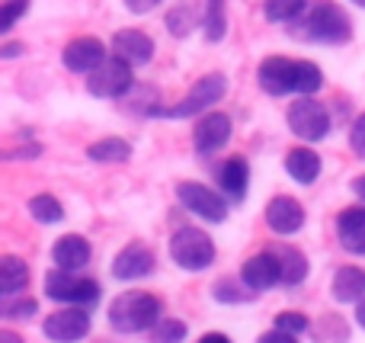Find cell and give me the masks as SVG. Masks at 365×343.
Returning a JSON list of instances; mask_svg holds the SVG:
<instances>
[{
    "instance_id": "obj_26",
    "label": "cell",
    "mask_w": 365,
    "mask_h": 343,
    "mask_svg": "<svg viewBox=\"0 0 365 343\" xmlns=\"http://www.w3.org/2000/svg\"><path fill=\"white\" fill-rule=\"evenodd\" d=\"M212 295H215V302H221V305H247L257 292H253L244 280H218L212 286Z\"/></svg>"
},
{
    "instance_id": "obj_33",
    "label": "cell",
    "mask_w": 365,
    "mask_h": 343,
    "mask_svg": "<svg viewBox=\"0 0 365 343\" xmlns=\"http://www.w3.org/2000/svg\"><path fill=\"white\" fill-rule=\"evenodd\" d=\"M0 312H4L6 321H29L38 312V302L29 299V295H10V299H4Z\"/></svg>"
},
{
    "instance_id": "obj_21",
    "label": "cell",
    "mask_w": 365,
    "mask_h": 343,
    "mask_svg": "<svg viewBox=\"0 0 365 343\" xmlns=\"http://www.w3.org/2000/svg\"><path fill=\"white\" fill-rule=\"evenodd\" d=\"M285 170L295 183L302 186H311L317 177H321V154L311 151V148H292L285 154Z\"/></svg>"
},
{
    "instance_id": "obj_29",
    "label": "cell",
    "mask_w": 365,
    "mask_h": 343,
    "mask_svg": "<svg viewBox=\"0 0 365 343\" xmlns=\"http://www.w3.org/2000/svg\"><path fill=\"white\" fill-rule=\"evenodd\" d=\"M202 29H205L208 42H221L227 32L225 19V0H205V16H202Z\"/></svg>"
},
{
    "instance_id": "obj_19",
    "label": "cell",
    "mask_w": 365,
    "mask_h": 343,
    "mask_svg": "<svg viewBox=\"0 0 365 343\" xmlns=\"http://www.w3.org/2000/svg\"><path fill=\"white\" fill-rule=\"evenodd\" d=\"M330 295L340 305H359L365 299V270L359 267H340L330 282Z\"/></svg>"
},
{
    "instance_id": "obj_25",
    "label": "cell",
    "mask_w": 365,
    "mask_h": 343,
    "mask_svg": "<svg viewBox=\"0 0 365 343\" xmlns=\"http://www.w3.org/2000/svg\"><path fill=\"white\" fill-rule=\"evenodd\" d=\"M311 340L314 343H349V327L340 314H324L311 324Z\"/></svg>"
},
{
    "instance_id": "obj_24",
    "label": "cell",
    "mask_w": 365,
    "mask_h": 343,
    "mask_svg": "<svg viewBox=\"0 0 365 343\" xmlns=\"http://www.w3.org/2000/svg\"><path fill=\"white\" fill-rule=\"evenodd\" d=\"M87 158L96 164H125L132 158V145L125 138H103L87 148Z\"/></svg>"
},
{
    "instance_id": "obj_9",
    "label": "cell",
    "mask_w": 365,
    "mask_h": 343,
    "mask_svg": "<svg viewBox=\"0 0 365 343\" xmlns=\"http://www.w3.org/2000/svg\"><path fill=\"white\" fill-rule=\"evenodd\" d=\"M45 340L51 343H77L90 334V312L81 305H68L61 312H51L42 324Z\"/></svg>"
},
{
    "instance_id": "obj_17",
    "label": "cell",
    "mask_w": 365,
    "mask_h": 343,
    "mask_svg": "<svg viewBox=\"0 0 365 343\" xmlns=\"http://www.w3.org/2000/svg\"><path fill=\"white\" fill-rule=\"evenodd\" d=\"M336 237H340V247L353 257H365V209L353 205V209H343L336 218Z\"/></svg>"
},
{
    "instance_id": "obj_15",
    "label": "cell",
    "mask_w": 365,
    "mask_h": 343,
    "mask_svg": "<svg viewBox=\"0 0 365 343\" xmlns=\"http://www.w3.org/2000/svg\"><path fill=\"white\" fill-rule=\"evenodd\" d=\"M154 250L145 247V244H128L115 254L113 260V276L119 282H135V280H145V276L154 273Z\"/></svg>"
},
{
    "instance_id": "obj_37",
    "label": "cell",
    "mask_w": 365,
    "mask_h": 343,
    "mask_svg": "<svg viewBox=\"0 0 365 343\" xmlns=\"http://www.w3.org/2000/svg\"><path fill=\"white\" fill-rule=\"evenodd\" d=\"M257 343H298V334H289V331H279V327H272V331L259 334Z\"/></svg>"
},
{
    "instance_id": "obj_40",
    "label": "cell",
    "mask_w": 365,
    "mask_h": 343,
    "mask_svg": "<svg viewBox=\"0 0 365 343\" xmlns=\"http://www.w3.org/2000/svg\"><path fill=\"white\" fill-rule=\"evenodd\" d=\"M23 51H26L23 42H6V45H0V58H16V55H23Z\"/></svg>"
},
{
    "instance_id": "obj_12",
    "label": "cell",
    "mask_w": 365,
    "mask_h": 343,
    "mask_svg": "<svg viewBox=\"0 0 365 343\" xmlns=\"http://www.w3.org/2000/svg\"><path fill=\"white\" fill-rule=\"evenodd\" d=\"M106 45L100 42V39L93 36H81V39H71L68 45H64V68L74 71V74H90V71H96L103 61H106Z\"/></svg>"
},
{
    "instance_id": "obj_42",
    "label": "cell",
    "mask_w": 365,
    "mask_h": 343,
    "mask_svg": "<svg viewBox=\"0 0 365 343\" xmlns=\"http://www.w3.org/2000/svg\"><path fill=\"white\" fill-rule=\"evenodd\" d=\"M353 193H356V196H359L362 203H365V173H362V177H356V180H353Z\"/></svg>"
},
{
    "instance_id": "obj_8",
    "label": "cell",
    "mask_w": 365,
    "mask_h": 343,
    "mask_svg": "<svg viewBox=\"0 0 365 343\" xmlns=\"http://www.w3.org/2000/svg\"><path fill=\"white\" fill-rule=\"evenodd\" d=\"M177 199L195 218H205V222H212V225H221L227 218V196L215 193L212 186H205V183L182 180L177 186Z\"/></svg>"
},
{
    "instance_id": "obj_28",
    "label": "cell",
    "mask_w": 365,
    "mask_h": 343,
    "mask_svg": "<svg viewBox=\"0 0 365 343\" xmlns=\"http://www.w3.org/2000/svg\"><path fill=\"white\" fill-rule=\"evenodd\" d=\"M202 16H205V10L199 13V10H195V6L186 0V4L173 6V10L167 13V29H170L173 36H180V39H182V36H189V32H192L195 26L202 23Z\"/></svg>"
},
{
    "instance_id": "obj_36",
    "label": "cell",
    "mask_w": 365,
    "mask_h": 343,
    "mask_svg": "<svg viewBox=\"0 0 365 343\" xmlns=\"http://www.w3.org/2000/svg\"><path fill=\"white\" fill-rule=\"evenodd\" d=\"M349 148L365 160V113L353 122V128H349Z\"/></svg>"
},
{
    "instance_id": "obj_22",
    "label": "cell",
    "mask_w": 365,
    "mask_h": 343,
    "mask_svg": "<svg viewBox=\"0 0 365 343\" xmlns=\"http://www.w3.org/2000/svg\"><path fill=\"white\" fill-rule=\"evenodd\" d=\"M269 250L276 254L279 270H282V286H302V282L308 280V257L298 247H292V244H276V247H269Z\"/></svg>"
},
{
    "instance_id": "obj_44",
    "label": "cell",
    "mask_w": 365,
    "mask_h": 343,
    "mask_svg": "<svg viewBox=\"0 0 365 343\" xmlns=\"http://www.w3.org/2000/svg\"><path fill=\"white\" fill-rule=\"evenodd\" d=\"M356 324H359L362 331H365V299L359 302V305H356Z\"/></svg>"
},
{
    "instance_id": "obj_35",
    "label": "cell",
    "mask_w": 365,
    "mask_h": 343,
    "mask_svg": "<svg viewBox=\"0 0 365 343\" xmlns=\"http://www.w3.org/2000/svg\"><path fill=\"white\" fill-rule=\"evenodd\" d=\"M26 10H29V0H10V4H4V10H0V32H10L13 23L19 16H26Z\"/></svg>"
},
{
    "instance_id": "obj_5",
    "label": "cell",
    "mask_w": 365,
    "mask_h": 343,
    "mask_svg": "<svg viewBox=\"0 0 365 343\" xmlns=\"http://www.w3.org/2000/svg\"><path fill=\"white\" fill-rule=\"evenodd\" d=\"M225 93H227V77L221 74V71H212V74L199 77V81L192 83L186 100L164 109L160 116H167V119H189V116H199V113H205V109H212Z\"/></svg>"
},
{
    "instance_id": "obj_16",
    "label": "cell",
    "mask_w": 365,
    "mask_h": 343,
    "mask_svg": "<svg viewBox=\"0 0 365 343\" xmlns=\"http://www.w3.org/2000/svg\"><path fill=\"white\" fill-rule=\"evenodd\" d=\"M113 55H119L132 68H141L154 58V42L141 29H119L113 36Z\"/></svg>"
},
{
    "instance_id": "obj_2",
    "label": "cell",
    "mask_w": 365,
    "mask_h": 343,
    "mask_svg": "<svg viewBox=\"0 0 365 343\" xmlns=\"http://www.w3.org/2000/svg\"><path fill=\"white\" fill-rule=\"evenodd\" d=\"M302 36L324 45H346L353 39V23L343 13V6L330 4V0H317L302 23Z\"/></svg>"
},
{
    "instance_id": "obj_4",
    "label": "cell",
    "mask_w": 365,
    "mask_h": 343,
    "mask_svg": "<svg viewBox=\"0 0 365 343\" xmlns=\"http://www.w3.org/2000/svg\"><path fill=\"white\" fill-rule=\"evenodd\" d=\"M45 295L51 302H61V305H81V308H90L100 302V286L93 280H81L77 273L71 270H48L45 276Z\"/></svg>"
},
{
    "instance_id": "obj_43",
    "label": "cell",
    "mask_w": 365,
    "mask_h": 343,
    "mask_svg": "<svg viewBox=\"0 0 365 343\" xmlns=\"http://www.w3.org/2000/svg\"><path fill=\"white\" fill-rule=\"evenodd\" d=\"M0 343H26L19 334H13V331H0Z\"/></svg>"
},
{
    "instance_id": "obj_18",
    "label": "cell",
    "mask_w": 365,
    "mask_h": 343,
    "mask_svg": "<svg viewBox=\"0 0 365 343\" xmlns=\"http://www.w3.org/2000/svg\"><path fill=\"white\" fill-rule=\"evenodd\" d=\"M90 241L81 235H64L58 237V244L51 247V260H55V267L61 270H71V273H77V270H83L90 263Z\"/></svg>"
},
{
    "instance_id": "obj_20",
    "label": "cell",
    "mask_w": 365,
    "mask_h": 343,
    "mask_svg": "<svg viewBox=\"0 0 365 343\" xmlns=\"http://www.w3.org/2000/svg\"><path fill=\"white\" fill-rule=\"evenodd\" d=\"M218 186L225 190V196L231 203H240L247 196V186H250V164H247V158H240V154L227 158L218 173Z\"/></svg>"
},
{
    "instance_id": "obj_38",
    "label": "cell",
    "mask_w": 365,
    "mask_h": 343,
    "mask_svg": "<svg viewBox=\"0 0 365 343\" xmlns=\"http://www.w3.org/2000/svg\"><path fill=\"white\" fill-rule=\"evenodd\" d=\"M38 154H42V148H38V145L13 148V151H6V160H29V158H38Z\"/></svg>"
},
{
    "instance_id": "obj_6",
    "label": "cell",
    "mask_w": 365,
    "mask_h": 343,
    "mask_svg": "<svg viewBox=\"0 0 365 343\" xmlns=\"http://www.w3.org/2000/svg\"><path fill=\"white\" fill-rule=\"evenodd\" d=\"M132 71H135L132 64L122 61L119 55H113V58H106L96 71L87 74V90L93 96H100V100H119V96L132 93V87H135Z\"/></svg>"
},
{
    "instance_id": "obj_3",
    "label": "cell",
    "mask_w": 365,
    "mask_h": 343,
    "mask_svg": "<svg viewBox=\"0 0 365 343\" xmlns=\"http://www.w3.org/2000/svg\"><path fill=\"white\" fill-rule=\"evenodd\" d=\"M170 260L186 273H202L215 263V241L202 228H180L170 237Z\"/></svg>"
},
{
    "instance_id": "obj_27",
    "label": "cell",
    "mask_w": 365,
    "mask_h": 343,
    "mask_svg": "<svg viewBox=\"0 0 365 343\" xmlns=\"http://www.w3.org/2000/svg\"><path fill=\"white\" fill-rule=\"evenodd\" d=\"M29 215L38 225H58V222H64V205L51 193H38V196L29 199Z\"/></svg>"
},
{
    "instance_id": "obj_34",
    "label": "cell",
    "mask_w": 365,
    "mask_h": 343,
    "mask_svg": "<svg viewBox=\"0 0 365 343\" xmlns=\"http://www.w3.org/2000/svg\"><path fill=\"white\" fill-rule=\"evenodd\" d=\"M272 327L289 331V334H304V331H311V321H308V314H302V312H279L276 318H272Z\"/></svg>"
},
{
    "instance_id": "obj_31",
    "label": "cell",
    "mask_w": 365,
    "mask_h": 343,
    "mask_svg": "<svg viewBox=\"0 0 365 343\" xmlns=\"http://www.w3.org/2000/svg\"><path fill=\"white\" fill-rule=\"evenodd\" d=\"M308 10V0H266L263 13L269 23H292Z\"/></svg>"
},
{
    "instance_id": "obj_30",
    "label": "cell",
    "mask_w": 365,
    "mask_h": 343,
    "mask_svg": "<svg viewBox=\"0 0 365 343\" xmlns=\"http://www.w3.org/2000/svg\"><path fill=\"white\" fill-rule=\"evenodd\" d=\"M324 87V71L314 61H298L295 68V93L298 96H314Z\"/></svg>"
},
{
    "instance_id": "obj_11",
    "label": "cell",
    "mask_w": 365,
    "mask_h": 343,
    "mask_svg": "<svg viewBox=\"0 0 365 343\" xmlns=\"http://www.w3.org/2000/svg\"><path fill=\"white\" fill-rule=\"evenodd\" d=\"M263 218H266L272 235H279V237H289V235H295V231L304 228V209L295 196H272L269 205H266V212H263Z\"/></svg>"
},
{
    "instance_id": "obj_39",
    "label": "cell",
    "mask_w": 365,
    "mask_h": 343,
    "mask_svg": "<svg viewBox=\"0 0 365 343\" xmlns=\"http://www.w3.org/2000/svg\"><path fill=\"white\" fill-rule=\"evenodd\" d=\"M158 4H160V0H125V6L132 13H148L151 6H158Z\"/></svg>"
},
{
    "instance_id": "obj_1",
    "label": "cell",
    "mask_w": 365,
    "mask_h": 343,
    "mask_svg": "<svg viewBox=\"0 0 365 343\" xmlns=\"http://www.w3.org/2000/svg\"><path fill=\"white\" fill-rule=\"evenodd\" d=\"M106 318L115 334H145L164 318V302L151 292H122L109 302Z\"/></svg>"
},
{
    "instance_id": "obj_7",
    "label": "cell",
    "mask_w": 365,
    "mask_h": 343,
    "mask_svg": "<svg viewBox=\"0 0 365 343\" xmlns=\"http://www.w3.org/2000/svg\"><path fill=\"white\" fill-rule=\"evenodd\" d=\"M289 128L295 138L302 141H321L330 132V113L324 103H317L314 96H298L289 106Z\"/></svg>"
},
{
    "instance_id": "obj_23",
    "label": "cell",
    "mask_w": 365,
    "mask_h": 343,
    "mask_svg": "<svg viewBox=\"0 0 365 343\" xmlns=\"http://www.w3.org/2000/svg\"><path fill=\"white\" fill-rule=\"evenodd\" d=\"M26 286H29V267H26V260H19L13 254L0 257V295L10 299V295L23 292Z\"/></svg>"
},
{
    "instance_id": "obj_32",
    "label": "cell",
    "mask_w": 365,
    "mask_h": 343,
    "mask_svg": "<svg viewBox=\"0 0 365 343\" xmlns=\"http://www.w3.org/2000/svg\"><path fill=\"white\" fill-rule=\"evenodd\" d=\"M189 337V324L180 318H160L151 331V343H182Z\"/></svg>"
},
{
    "instance_id": "obj_14",
    "label": "cell",
    "mask_w": 365,
    "mask_h": 343,
    "mask_svg": "<svg viewBox=\"0 0 365 343\" xmlns=\"http://www.w3.org/2000/svg\"><path fill=\"white\" fill-rule=\"evenodd\" d=\"M240 280L253 289V292H266L272 286H282V270L272 250H259V254L247 257L240 267Z\"/></svg>"
},
{
    "instance_id": "obj_41",
    "label": "cell",
    "mask_w": 365,
    "mask_h": 343,
    "mask_svg": "<svg viewBox=\"0 0 365 343\" xmlns=\"http://www.w3.org/2000/svg\"><path fill=\"white\" fill-rule=\"evenodd\" d=\"M199 343H231V337L227 334H221V331H208V334H202Z\"/></svg>"
},
{
    "instance_id": "obj_13",
    "label": "cell",
    "mask_w": 365,
    "mask_h": 343,
    "mask_svg": "<svg viewBox=\"0 0 365 343\" xmlns=\"http://www.w3.org/2000/svg\"><path fill=\"white\" fill-rule=\"evenodd\" d=\"M295 68H298V61H292V58L269 55L263 64H259L257 81L269 96L295 93Z\"/></svg>"
},
{
    "instance_id": "obj_10",
    "label": "cell",
    "mask_w": 365,
    "mask_h": 343,
    "mask_svg": "<svg viewBox=\"0 0 365 343\" xmlns=\"http://www.w3.org/2000/svg\"><path fill=\"white\" fill-rule=\"evenodd\" d=\"M231 116L225 113H205L199 122H195V132H192V145H195V154L208 158V154L221 151V148L231 141Z\"/></svg>"
},
{
    "instance_id": "obj_45",
    "label": "cell",
    "mask_w": 365,
    "mask_h": 343,
    "mask_svg": "<svg viewBox=\"0 0 365 343\" xmlns=\"http://www.w3.org/2000/svg\"><path fill=\"white\" fill-rule=\"evenodd\" d=\"M353 4H356V6H362V10H365V0H353Z\"/></svg>"
}]
</instances>
